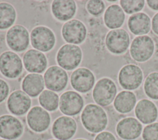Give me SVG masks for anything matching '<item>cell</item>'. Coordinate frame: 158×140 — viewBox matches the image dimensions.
<instances>
[{
  "instance_id": "cell-30",
  "label": "cell",
  "mask_w": 158,
  "mask_h": 140,
  "mask_svg": "<svg viewBox=\"0 0 158 140\" xmlns=\"http://www.w3.org/2000/svg\"><path fill=\"white\" fill-rule=\"evenodd\" d=\"M142 137L143 140H158V123H153L145 126Z\"/></svg>"
},
{
  "instance_id": "cell-35",
  "label": "cell",
  "mask_w": 158,
  "mask_h": 140,
  "mask_svg": "<svg viewBox=\"0 0 158 140\" xmlns=\"http://www.w3.org/2000/svg\"><path fill=\"white\" fill-rule=\"evenodd\" d=\"M147 3H148V5L149 6V7H151L152 9L156 10H158V0H156V1L148 0Z\"/></svg>"
},
{
  "instance_id": "cell-8",
  "label": "cell",
  "mask_w": 158,
  "mask_h": 140,
  "mask_svg": "<svg viewBox=\"0 0 158 140\" xmlns=\"http://www.w3.org/2000/svg\"><path fill=\"white\" fill-rule=\"evenodd\" d=\"M6 41L9 47L14 51H25L29 44V33L23 26L15 25L7 32Z\"/></svg>"
},
{
  "instance_id": "cell-1",
  "label": "cell",
  "mask_w": 158,
  "mask_h": 140,
  "mask_svg": "<svg viewBox=\"0 0 158 140\" xmlns=\"http://www.w3.org/2000/svg\"><path fill=\"white\" fill-rule=\"evenodd\" d=\"M81 120L83 126L93 133L102 131L107 124V117L104 109L93 104L85 106L81 115Z\"/></svg>"
},
{
  "instance_id": "cell-28",
  "label": "cell",
  "mask_w": 158,
  "mask_h": 140,
  "mask_svg": "<svg viewBox=\"0 0 158 140\" xmlns=\"http://www.w3.org/2000/svg\"><path fill=\"white\" fill-rule=\"evenodd\" d=\"M144 89L149 97L158 100V72H152L146 77Z\"/></svg>"
},
{
  "instance_id": "cell-34",
  "label": "cell",
  "mask_w": 158,
  "mask_h": 140,
  "mask_svg": "<svg viewBox=\"0 0 158 140\" xmlns=\"http://www.w3.org/2000/svg\"><path fill=\"white\" fill-rule=\"evenodd\" d=\"M152 31L158 35V13L156 14L152 20Z\"/></svg>"
},
{
  "instance_id": "cell-5",
  "label": "cell",
  "mask_w": 158,
  "mask_h": 140,
  "mask_svg": "<svg viewBox=\"0 0 158 140\" xmlns=\"http://www.w3.org/2000/svg\"><path fill=\"white\" fill-rule=\"evenodd\" d=\"M30 40L34 48L43 52L52 49L56 41L55 36L52 30L43 26H39L32 30Z\"/></svg>"
},
{
  "instance_id": "cell-26",
  "label": "cell",
  "mask_w": 158,
  "mask_h": 140,
  "mask_svg": "<svg viewBox=\"0 0 158 140\" xmlns=\"http://www.w3.org/2000/svg\"><path fill=\"white\" fill-rule=\"evenodd\" d=\"M16 12L14 7L9 3L0 2V29L9 28L14 23Z\"/></svg>"
},
{
  "instance_id": "cell-2",
  "label": "cell",
  "mask_w": 158,
  "mask_h": 140,
  "mask_svg": "<svg viewBox=\"0 0 158 140\" xmlns=\"http://www.w3.org/2000/svg\"><path fill=\"white\" fill-rule=\"evenodd\" d=\"M82 58L81 50L75 44H67L57 52V62L59 65L67 70H71L78 66Z\"/></svg>"
},
{
  "instance_id": "cell-14",
  "label": "cell",
  "mask_w": 158,
  "mask_h": 140,
  "mask_svg": "<svg viewBox=\"0 0 158 140\" xmlns=\"http://www.w3.org/2000/svg\"><path fill=\"white\" fill-rule=\"evenodd\" d=\"M93 73L84 67L76 69L71 75L70 83L73 89L80 93H87L91 89L94 84Z\"/></svg>"
},
{
  "instance_id": "cell-4",
  "label": "cell",
  "mask_w": 158,
  "mask_h": 140,
  "mask_svg": "<svg viewBox=\"0 0 158 140\" xmlns=\"http://www.w3.org/2000/svg\"><path fill=\"white\" fill-rule=\"evenodd\" d=\"M154 44L152 39L148 36L143 35L136 37L130 46V54L136 61L142 62L148 60L153 54Z\"/></svg>"
},
{
  "instance_id": "cell-36",
  "label": "cell",
  "mask_w": 158,
  "mask_h": 140,
  "mask_svg": "<svg viewBox=\"0 0 158 140\" xmlns=\"http://www.w3.org/2000/svg\"><path fill=\"white\" fill-rule=\"evenodd\" d=\"M75 140H86V139H75Z\"/></svg>"
},
{
  "instance_id": "cell-20",
  "label": "cell",
  "mask_w": 158,
  "mask_h": 140,
  "mask_svg": "<svg viewBox=\"0 0 158 140\" xmlns=\"http://www.w3.org/2000/svg\"><path fill=\"white\" fill-rule=\"evenodd\" d=\"M135 112L137 118L144 124L154 122L158 115L156 105L148 99L139 101L135 107Z\"/></svg>"
},
{
  "instance_id": "cell-33",
  "label": "cell",
  "mask_w": 158,
  "mask_h": 140,
  "mask_svg": "<svg viewBox=\"0 0 158 140\" xmlns=\"http://www.w3.org/2000/svg\"><path fill=\"white\" fill-rule=\"evenodd\" d=\"M94 140H116L115 136L110 132L103 131L99 133Z\"/></svg>"
},
{
  "instance_id": "cell-27",
  "label": "cell",
  "mask_w": 158,
  "mask_h": 140,
  "mask_svg": "<svg viewBox=\"0 0 158 140\" xmlns=\"http://www.w3.org/2000/svg\"><path fill=\"white\" fill-rule=\"evenodd\" d=\"M38 100L40 105L48 111L56 110L59 102L58 95L50 90H44L40 94Z\"/></svg>"
},
{
  "instance_id": "cell-21",
  "label": "cell",
  "mask_w": 158,
  "mask_h": 140,
  "mask_svg": "<svg viewBox=\"0 0 158 140\" xmlns=\"http://www.w3.org/2000/svg\"><path fill=\"white\" fill-rule=\"evenodd\" d=\"M44 87L43 76L38 73H30L25 76L22 83V88L27 95L35 97L41 93Z\"/></svg>"
},
{
  "instance_id": "cell-18",
  "label": "cell",
  "mask_w": 158,
  "mask_h": 140,
  "mask_svg": "<svg viewBox=\"0 0 158 140\" xmlns=\"http://www.w3.org/2000/svg\"><path fill=\"white\" fill-rule=\"evenodd\" d=\"M25 69L31 73H40L46 68L48 62L45 55L36 49L27 51L23 57Z\"/></svg>"
},
{
  "instance_id": "cell-6",
  "label": "cell",
  "mask_w": 158,
  "mask_h": 140,
  "mask_svg": "<svg viewBox=\"0 0 158 140\" xmlns=\"http://www.w3.org/2000/svg\"><path fill=\"white\" fill-rule=\"evenodd\" d=\"M23 64L20 57L12 51H6L0 56V72L6 77L15 78L22 73Z\"/></svg>"
},
{
  "instance_id": "cell-15",
  "label": "cell",
  "mask_w": 158,
  "mask_h": 140,
  "mask_svg": "<svg viewBox=\"0 0 158 140\" xmlns=\"http://www.w3.org/2000/svg\"><path fill=\"white\" fill-rule=\"evenodd\" d=\"M77 123L75 120L67 116L57 118L52 127L53 136L59 140H68L75 133Z\"/></svg>"
},
{
  "instance_id": "cell-3",
  "label": "cell",
  "mask_w": 158,
  "mask_h": 140,
  "mask_svg": "<svg viewBox=\"0 0 158 140\" xmlns=\"http://www.w3.org/2000/svg\"><path fill=\"white\" fill-rule=\"evenodd\" d=\"M116 93L114 82L109 78H103L96 83L93 91V97L98 105L104 107L112 103Z\"/></svg>"
},
{
  "instance_id": "cell-17",
  "label": "cell",
  "mask_w": 158,
  "mask_h": 140,
  "mask_svg": "<svg viewBox=\"0 0 158 140\" xmlns=\"http://www.w3.org/2000/svg\"><path fill=\"white\" fill-rule=\"evenodd\" d=\"M7 105L9 110L14 115H22L26 113L31 106V99L23 91H13L8 97Z\"/></svg>"
},
{
  "instance_id": "cell-11",
  "label": "cell",
  "mask_w": 158,
  "mask_h": 140,
  "mask_svg": "<svg viewBox=\"0 0 158 140\" xmlns=\"http://www.w3.org/2000/svg\"><path fill=\"white\" fill-rule=\"evenodd\" d=\"M44 81L48 89L52 91L59 92L65 88L68 81V75L61 67L52 66L44 73Z\"/></svg>"
},
{
  "instance_id": "cell-38",
  "label": "cell",
  "mask_w": 158,
  "mask_h": 140,
  "mask_svg": "<svg viewBox=\"0 0 158 140\" xmlns=\"http://www.w3.org/2000/svg\"><path fill=\"white\" fill-rule=\"evenodd\" d=\"M0 140H5V139H0Z\"/></svg>"
},
{
  "instance_id": "cell-25",
  "label": "cell",
  "mask_w": 158,
  "mask_h": 140,
  "mask_svg": "<svg viewBox=\"0 0 158 140\" xmlns=\"http://www.w3.org/2000/svg\"><path fill=\"white\" fill-rule=\"evenodd\" d=\"M136 102L135 94L131 91H123L119 93L115 98L114 105L117 111L126 113L134 108Z\"/></svg>"
},
{
  "instance_id": "cell-32",
  "label": "cell",
  "mask_w": 158,
  "mask_h": 140,
  "mask_svg": "<svg viewBox=\"0 0 158 140\" xmlns=\"http://www.w3.org/2000/svg\"><path fill=\"white\" fill-rule=\"evenodd\" d=\"M9 91V88L7 83L4 80L0 79V103L6 99Z\"/></svg>"
},
{
  "instance_id": "cell-9",
  "label": "cell",
  "mask_w": 158,
  "mask_h": 140,
  "mask_svg": "<svg viewBox=\"0 0 158 140\" xmlns=\"http://www.w3.org/2000/svg\"><path fill=\"white\" fill-rule=\"evenodd\" d=\"M130 44L128 33L123 29L118 28L110 31L106 37V45L109 51L120 54L125 52Z\"/></svg>"
},
{
  "instance_id": "cell-24",
  "label": "cell",
  "mask_w": 158,
  "mask_h": 140,
  "mask_svg": "<svg viewBox=\"0 0 158 140\" xmlns=\"http://www.w3.org/2000/svg\"><path fill=\"white\" fill-rule=\"evenodd\" d=\"M104 20L106 25L110 29L120 28L125 20V14L122 9L117 4H113L106 9Z\"/></svg>"
},
{
  "instance_id": "cell-31",
  "label": "cell",
  "mask_w": 158,
  "mask_h": 140,
  "mask_svg": "<svg viewBox=\"0 0 158 140\" xmlns=\"http://www.w3.org/2000/svg\"><path fill=\"white\" fill-rule=\"evenodd\" d=\"M105 8L104 3L102 1L92 0L89 1L86 5L87 10L91 15L97 16L104 11Z\"/></svg>"
},
{
  "instance_id": "cell-23",
  "label": "cell",
  "mask_w": 158,
  "mask_h": 140,
  "mask_svg": "<svg viewBox=\"0 0 158 140\" xmlns=\"http://www.w3.org/2000/svg\"><path fill=\"white\" fill-rule=\"evenodd\" d=\"M128 26L135 35H141L148 33L151 28V20L143 12L136 13L131 15L128 21Z\"/></svg>"
},
{
  "instance_id": "cell-13",
  "label": "cell",
  "mask_w": 158,
  "mask_h": 140,
  "mask_svg": "<svg viewBox=\"0 0 158 140\" xmlns=\"http://www.w3.org/2000/svg\"><path fill=\"white\" fill-rule=\"evenodd\" d=\"M23 130V125L16 117L10 115L0 117V137L8 140L19 138Z\"/></svg>"
},
{
  "instance_id": "cell-37",
  "label": "cell",
  "mask_w": 158,
  "mask_h": 140,
  "mask_svg": "<svg viewBox=\"0 0 158 140\" xmlns=\"http://www.w3.org/2000/svg\"><path fill=\"white\" fill-rule=\"evenodd\" d=\"M50 140H56V139H50Z\"/></svg>"
},
{
  "instance_id": "cell-16",
  "label": "cell",
  "mask_w": 158,
  "mask_h": 140,
  "mask_svg": "<svg viewBox=\"0 0 158 140\" xmlns=\"http://www.w3.org/2000/svg\"><path fill=\"white\" fill-rule=\"evenodd\" d=\"M28 126L35 132H42L47 130L50 124L49 113L39 106H35L28 112L27 117Z\"/></svg>"
},
{
  "instance_id": "cell-12",
  "label": "cell",
  "mask_w": 158,
  "mask_h": 140,
  "mask_svg": "<svg viewBox=\"0 0 158 140\" xmlns=\"http://www.w3.org/2000/svg\"><path fill=\"white\" fill-rule=\"evenodd\" d=\"M83 104V99L78 93L68 91L60 96L59 105L62 113L67 115L73 116L81 112Z\"/></svg>"
},
{
  "instance_id": "cell-22",
  "label": "cell",
  "mask_w": 158,
  "mask_h": 140,
  "mask_svg": "<svg viewBox=\"0 0 158 140\" xmlns=\"http://www.w3.org/2000/svg\"><path fill=\"white\" fill-rule=\"evenodd\" d=\"M77 6L73 1H54L51 10L54 16L61 21L72 19L75 14Z\"/></svg>"
},
{
  "instance_id": "cell-19",
  "label": "cell",
  "mask_w": 158,
  "mask_h": 140,
  "mask_svg": "<svg viewBox=\"0 0 158 140\" xmlns=\"http://www.w3.org/2000/svg\"><path fill=\"white\" fill-rule=\"evenodd\" d=\"M142 128V125L137 119L127 117L121 120L118 123L116 131L121 138L125 140H132L139 136Z\"/></svg>"
},
{
  "instance_id": "cell-10",
  "label": "cell",
  "mask_w": 158,
  "mask_h": 140,
  "mask_svg": "<svg viewBox=\"0 0 158 140\" xmlns=\"http://www.w3.org/2000/svg\"><path fill=\"white\" fill-rule=\"evenodd\" d=\"M64 40L72 44L81 43L86 36V28L80 20L73 19L65 23L62 28Z\"/></svg>"
},
{
  "instance_id": "cell-29",
  "label": "cell",
  "mask_w": 158,
  "mask_h": 140,
  "mask_svg": "<svg viewBox=\"0 0 158 140\" xmlns=\"http://www.w3.org/2000/svg\"><path fill=\"white\" fill-rule=\"evenodd\" d=\"M120 2L123 10L128 14L140 11L144 6V1L143 0H122L120 1Z\"/></svg>"
},
{
  "instance_id": "cell-7",
  "label": "cell",
  "mask_w": 158,
  "mask_h": 140,
  "mask_svg": "<svg viewBox=\"0 0 158 140\" xmlns=\"http://www.w3.org/2000/svg\"><path fill=\"white\" fill-rule=\"evenodd\" d=\"M143 75L141 68L136 65L128 64L121 68L118 81L122 88L128 90L138 88L142 83Z\"/></svg>"
}]
</instances>
